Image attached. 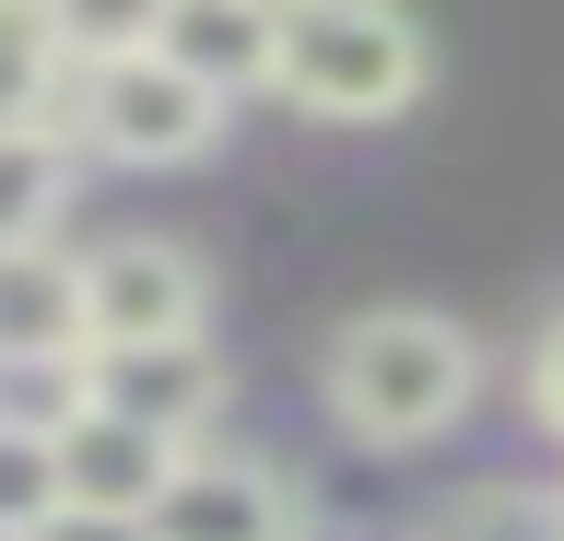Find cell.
I'll list each match as a JSON object with an SVG mask.
<instances>
[{"instance_id": "7a4b0ae2", "label": "cell", "mask_w": 564, "mask_h": 541, "mask_svg": "<svg viewBox=\"0 0 564 541\" xmlns=\"http://www.w3.org/2000/svg\"><path fill=\"white\" fill-rule=\"evenodd\" d=\"M271 95L294 118H329V130H388L423 95V36L400 12H365V0L282 12V83Z\"/></svg>"}, {"instance_id": "7c38bea8", "label": "cell", "mask_w": 564, "mask_h": 541, "mask_svg": "<svg viewBox=\"0 0 564 541\" xmlns=\"http://www.w3.org/2000/svg\"><path fill=\"white\" fill-rule=\"evenodd\" d=\"M59 518V412L0 400V541H35Z\"/></svg>"}, {"instance_id": "4fadbf2b", "label": "cell", "mask_w": 564, "mask_h": 541, "mask_svg": "<svg viewBox=\"0 0 564 541\" xmlns=\"http://www.w3.org/2000/svg\"><path fill=\"white\" fill-rule=\"evenodd\" d=\"M529 412H541V424L564 435V318L541 329V342H529Z\"/></svg>"}, {"instance_id": "5b68a950", "label": "cell", "mask_w": 564, "mask_h": 541, "mask_svg": "<svg viewBox=\"0 0 564 541\" xmlns=\"http://www.w3.org/2000/svg\"><path fill=\"white\" fill-rule=\"evenodd\" d=\"M141 530L153 541H306V495H294L282 459H224V447H200Z\"/></svg>"}, {"instance_id": "52a82bcc", "label": "cell", "mask_w": 564, "mask_h": 541, "mask_svg": "<svg viewBox=\"0 0 564 541\" xmlns=\"http://www.w3.org/2000/svg\"><path fill=\"white\" fill-rule=\"evenodd\" d=\"M95 329H83V259L59 248H12L0 259V377H59L83 389Z\"/></svg>"}, {"instance_id": "8fae6325", "label": "cell", "mask_w": 564, "mask_h": 541, "mask_svg": "<svg viewBox=\"0 0 564 541\" xmlns=\"http://www.w3.org/2000/svg\"><path fill=\"white\" fill-rule=\"evenodd\" d=\"M70 213V130H0V259L59 248Z\"/></svg>"}, {"instance_id": "277c9868", "label": "cell", "mask_w": 564, "mask_h": 541, "mask_svg": "<svg viewBox=\"0 0 564 541\" xmlns=\"http://www.w3.org/2000/svg\"><path fill=\"white\" fill-rule=\"evenodd\" d=\"M83 329L95 354H176L212 329V271L176 236H106L83 259Z\"/></svg>"}, {"instance_id": "9c48e42d", "label": "cell", "mask_w": 564, "mask_h": 541, "mask_svg": "<svg viewBox=\"0 0 564 541\" xmlns=\"http://www.w3.org/2000/svg\"><path fill=\"white\" fill-rule=\"evenodd\" d=\"M153 47H165L200 95H224V107L282 83V12H259V0H165V12H153Z\"/></svg>"}, {"instance_id": "5bb4252c", "label": "cell", "mask_w": 564, "mask_h": 541, "mask_svg": "<svg viewBox=\"0 0 564 541\" xmlns=\"http://www.w3.org/2000/svg\"><path fill=\"white\" fill-rule=\"evenodd\" d=\"M35 541H153V530H130V518H83V506H59Z\"/></svg>"}, {"instance_id": "6da1fadb", "label": "cell", "mask_w": 564, "mask_h": 541, "mask_svg": "<svg viewBox=\"0 0 564 541\" xmlns=\"http://www.w3.org/2000/svg\"><path fill=\"white\" fill-rule=\"evenodd\" d=\"M482 389V354L470 329L435 318V306H365V318L329 342V424L365 435V447H423L447 435Z\"/></svg>"}, {"instance_id": "8992f818", "label": "cell", "mask_w": 564, "mask_h": 541, "mask_svg": "<svg viewBox=\"0 0 564 541\" xmlns=\"http://www.w3.org/2000/svg\"><path fill=\"white\" fill-rule=\"evenodd\" d=\"M188 470V447H165V435L118 424V412H95V400H70L59 412V506H83V518H153L165 506V483Z\"/></svg>"}, {"instance_id": "3957f363", "label": "cell", "mask_w": 564, "mask_h": 541, "mask_svg": "<svg viewBox=\"0 0 564 541\" xmlns=\"http://www.w3.org/2000/svg\"><path fill=\"white\" fill-rule=\"evenodd\" d=\"M70 142L106 153V165H200L224 142V95H200L165 47L141 36L118 59H95V72H70Z\"/></svg>"}, {"instance_id": "ba28073f", "label": "cell", "mask_w": 564, "mask_h": 541, "mask_svg": "<svg viewBox=\"0 0 564 541\" xmlns=\"http://www.w3.org/2000/svg\"><path fill=\"white\" fill-rule=\"evenodd\" d=\"M83 400L200 459V424L224 412V365H212V342H176V354H95L83 365Z\"/></svg>"}, {"instance_id": "30bf717a", "label": "cell", "mask_w": 564, "mask_h": 541, "mask_svg": "<svg viewBox=\"0 0 564 541\" xmlns=\"http://www.w3.org/2000/svg\"><path fill=\"white\" fill-rule=\"evenodd\" d=\"M0 130H70L59 12H24V0H0Z\"/></svg>"}]
</instances>
